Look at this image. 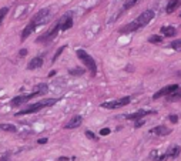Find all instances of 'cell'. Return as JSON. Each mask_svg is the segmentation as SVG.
<instances>
[{
	"instance_id": "obj_1",
	"label": "cell",
	"mask_w": 181,
	"mask_h": 161,
	"mask_svg": "<svg viewBox=\"0 0 181 161\" xmlns=\"http://www.w3.org/2000/svg\"><path fill=\"white\" fill-rule=\"evenodd\" d=\"M57 101H59V98H46V100H41V101H39V103H36V104L29 106L27 108H24V110L19 111L16 115L19 117V115H24V114L37 113V111H40V110H41V108H44V107H50V106L57 104Z\"/></svg>"
},
{
	"instance_id": "obj_2",
	"label": "cell",
	"mask_w": 181,
	"mask_h": 161,
	"mask_svg": "<svg viewBox=\"0 0 181 161\" xmlns=\"http://www.w3.org/2000/svg\"><path fill=\"white\" fill-rule=\"evenodd\" d=\"M77 56H79V59L82 60L83 63L86 64V67L90 70V73H91V76H96L97 74V64H96V61H94V59L87 53V51H84V50H77Z\"/></svg>"
},
{
	"instance_id": "obj_3",
	"label": "cell",
	"mask_w": 181,
	"mask_h": 161,
	"mask_svg": "<svg viewBox=\"0 0 181 161\" xmlns=\"http://www.w3.org/2000/svg\"><path fill=\"white\" fill-rule=\"evenodd\" d=\"M60 30H61V20H59V21H57V24H56V26H54L50 32L41 34V36L37 39V43H49V41H51L53 39H56V36L59 34Z\"/></svg>"
},
{
	"instance_id": "obj_4",
	"label": "cell",
	"mask_w": 181,
	"mask_h": 161,
	"mask_svg": "<svg viewBox=\"0 0 181 161\" xmlns=\"http://www.w3.org/2000/svg\"><path fill=\"white\" fill-rule=\"evenodd\" d=\"M130 101H131L130 97H121V98H118V100H115V101H106V103H103L101 107H103V108L113 110V108H120V107L127 106Z\"/></svg>"
},
{
	"instance_id": "obj_5",
	"label": "cell",
	"mask_w": 181,
	"mask_h": 161,
	"mask_svg": "<svg viewBox=\"0 0 181 161\" xmlns=\"http://www.w3.org/2000/svg\"><path fill=\"white\" fill-rule=\"evenodd\" d=\"M154 15H155V13H154L153 10H146L144 13H141L140 16L137 17V19H135L134 21H135V23L138 24V27L141 29V27L147 26L148 23H150V21H151V20L154 19Z\"/></svg>"
},
{
	"instance_id": "obj_6",
	"label": "cell",
	"mask_w": 181,
	"mask_h": 161,
	"mask_svg": "<svg viewBox=\"0 0 181 161\" xmlns=\"http://www.w3.org/2000/svg\"><path fill=\"white\" fill-rule=\"evenodd\" d=\"M50 16V9H41V10H39L33 17H32V21H34L36 24H37V27L39 26H43L44 23H46V19Z\"/></svg>"
},
{
	"instance_id": "obj_7",
	"label": "cell",
	"mask_w": 181,
	"mask_h": 161,
	"mask_svg": "<svg viewBox=\"0 0 181 161\" xmlns=\"http://www.w3.org/2000/svg\"><path fill=\"white\" fill-rule=\"evenodd\" d=\"M178 88H180V87H178L177 84H170V86H167V87H164V88L158 90V91L153 96V98H154V100H158L160 97H163V96H170V94L175 93Z\"/></svg>"
},
{
	"instance_id": "obj_8",
	"label": "cell",
	"mask_w": 181,
	"mask_h": 161,
	"mask_svg": "<svg viewBox=\"0 0 181 161\" xmlns=\"http://www.w3.org/2000/svg\"><path fill=\"white\" fill-rule=\"evenodd\" d=\"M36 29H37V24H36L34 21L30 20V21H29V24H27V26L24 27V30L21 32V37H20V40H21V41H24V40L30 36V34H33V33L36 32Z\"/></svg>"
},
{
	"instance_id": "obj_9",
	"label": "cell",
	"mask_w": 181,
	"mask_h": 161,
	"mask_svg": "<svg viewBox=\"0 0 181 161\" xmlns=\"http://www.w3.org/2000/svg\"><path fill=\"white\" fill-rule=\"evenodd\" d=\"M83 123V117L82 115H73L68 121H67V124L64 126V129L67 130H73V129H77V127H80V124Z\"/></svg>"
},
{
	"instance_id": "obj_10",
	"label": "cell",
	"mask_w": 181,
	"mask_h": 161,
	"mask_svg": "<svg viewBox=\"0 0 181 161\" xmlns=\"http://www.w3.org/2000/svg\"><path fill=\"white\" fill-rule=\"evenodd\" d=\"M181 6V0H170L168 3H167V6H165V13L167 15H171V13H174L175 10H177V7H180Z\"/></svg>"
},
{
	"instance_id": "obj_11",
	"label": "cell",
	"mask_w": 181,
	"mask_h": 161,
	"mask_svg": "<svg viewBox=\"0 0 181 161\" xmlns=\"http://www.w3.org/2000/svg\"><path fill=\"white\" fill-rule=\"evenodd\" d=\"M154 111H147V110H140V111H137V113H133V114H127L126 115V118L127 120H141L144 115H147V114H153Z\"/></svg>"
},
{
	"instance_id": "obj_12",
	"label": "cell",
	"mask_w": 181,
	"mask_h": 161,
	"mask_svg": "<svg viewBox=\"0 0 181 161\" xmlns=\"http://www.w3.org/2000/svg\"><path fill=\"white\" fill-rule=\"evenodd\" d=\"M140 27H138V24L135 23V21H131V23H128V24H126L124 27H121L118 32L123 33V34H127V33H133L135 32V30H138Z\"/></svg>"
},
{
	"instance_id": "obj_13",
	"label": "cell",
	"mask_w": 181,
	"mask_h": 161,
	"mask_svg": "<svg viewBox=\"0 0 181 161\" xmlns=\"http://www.w3.org/2000/svg\"><path fill=\"white\" fill-rule=\"evenodd\" d=\"M41 66H43V59L41 57H34V59L30 60V63L27 64V70H36V68H39Z\"/></svg>"
},
{
	"instance_id": "obj_14",
	"label": "cell",
	"mask_w": 181,
	"mask_h": 161,
	"mask_svg": "<svg viewBox=\"0 0 181 161\" xmlns=\"http://www.w3.org/2000/svg\"><path fill=\"white\" fill-rule=\"evenodd\" d=\"M60 20H61V30H68V29L73 27V17L71 16L67 15V16H64Z\"/></svg>"
},
{
	"instance_id": "obj_15",
	"label": "cell",
	"mask_w": 181,
	"mask_h": 161,
	"mask_svg": "<svg viewBox=\"0 0 181 161\" xmlns=\"http://www.w3.org/2000/svg\"><path fill=\"white\" fill-rule=\"evenodd\" d=\"M47 90H49V86H47L46 83L37 84V86H34V87H33V93H36L37 96H41V94L47 93Z\"/></svg>"
},
{
	"instance_id": "obj_16",
	"label": "cell",
	"mask_w": 181,
	"mask_h": 161,
	"mask_svg": "<svg viewBox=\"0 0 181 161\" xmlns=\"http://www.w3.org/2000/svg\"><path fill=\"white\" fill-rule=\"evenodd\" d=\"M29 100H27V96H17L15 98H12V101H10V106L12 107H17V106H21V104H24V103H27Z\"/></svg>"
},
{
	"instance_id": "obj_17",
	"label": "cell",
	"mask_w": 181,
	"mask_h": 161,
	"mask_svg": "<svg viewBox=\"0 0 181 161\" xmlns=\"http://www.w3.org/2000/svg\"><path fill=\"white\" fill-rule=\"evenodd\" d=\"M151 133H154L157 135H167V134L171 133V130L167 129L165 126H158V127H154V129L151 130Z\"/></svg>"
},
{
	"instance_id": "obj_18",
	"label": "cell",
	"mask_w": 181,
	"mask_h": 161,
	"mask_svg": "<svg viewBox=\"0 0 181 161\" xmlns=\"http://www.w3.org/2000/svg\"><path fill=\"white\" fill-rule=\"evenodd\" d=\"M181 148L178 145H175V147H171L170 150H167V153H165V155L168 157V158H177V155L180 154Z\"/></svg>"
},
{
	"instance_id": "obj_19",
	"label": "cell",
	"mask_w": 181,
	"mask_h": 161,
	"mask_svg": "<svg viewBox=\"0 0 181 161\" xmlns=\"http://www.w3.org/2000/svg\"><path fill=\"white\" fill-rule=\"evenodd\" d=\"M161 33L164 34L165 37H173V36H175V27H173V26H167V27H161Z\"/></svg>"
},
{
	"instance_id": "obj_20",
	"label": "cell",
	"mask_w": 181,
	"mask_h": 161,
	"mask_svg": "<svg viewBox=\"0 0 181 161\" xmlns=\"http://www.w3.org/2000/svg\"><path fill=\"white\" fill-rule=\"evenodd\" d=\"M84 73H86V70L83 67H76V68L68 70V74H71V76H83Z\"/></svg>"
},
{
	"instance_id": "obj_21",
	"label": "cell",
	"mask_w": 181,
	"mask_h": 161,
	"mask_svg": "<svg viewBox=\"0 0 181 161\" xmlns=\"http://www.w3.org/2000/svg\"><path fill=\"white\" fill-rule=\"evenodd\" d=\"M0 130L1 131H7V133H16V127L13 124H0Z\"/></svg>"
},
{
	"instance_id": "obj_22",
	"label": "cell",
	"mask_w": 181,
	"mask_h": 161,
	"mask_svg": "<svg viewBox=\"0 0 181 161\" xmlns=\"http://www.w3.org/2000/svg\"><path fill=\"white\" fill-rule=\"evenodd\" d=\"M138 1H140V0H127V1L124 3V6H123V10H130V9L134 7Z\"/></svg>"
},
{
	"instance_id": "obj_23",
	"label": "cell",
	"mask_w": 181,
	"mask_h": 161,
	"mask_svg": "<svg viewBox=\"0 0 181 161\" xmlns=\"http://www.w3.org/2000/svg\"><path fill=\"white\" fill-rule=\"evenodd\" d=\"M161 41H163V37L161 36H155V34L148 39V43H153V44H160Z\"/></svg>"
},
{
	"instance_id": "obj_24",
	"label": "cell",
	"mask_w": 181,
	"mask_h": 161,
	"mask_svg": "<svg viewBox=\"0 0 181 161\" xmlns=\"http://www.w3.org/2000/svg\"><path fill=\"white\" fill-rule=\"evenodd\" d=\"M170 47L174 48V50H181V40H174V41H171V44H170Z\"/></svg>"
},
{
	"instance_id": "obj_25",
	"label": "cell",
	"mask_w": 181,
	"mask_h": 161,
	"mask_svg": "<svg viewBox=\"0 0 181 161\" xmlns=\"http://www.w3.org/2000/svg\"><path fill=\"white\" fill-rule=\"evenodd\" d=\"M64 48H66V46H61V47H60V48H59V50H57V51H56V54L53 56V60H51L53 63H54V61H56V60H57V59L60 57V54H61V53L64 51Z\"/></svg>"
},
{
	"instance_id": "obj_26",
	"label": "cell",
	"mask_w": 181,
	"mask_h": 161,
	"mask_svg": "<svg viewBox=\"0 0 181 161\" xmlns=\"http://www.w3.org/2000/svg\"><path fill=\"white\" fill-rule=\"evenodd\" d=\"M7 12H9V7H1V9H0V24H1L3 19L6 17V15H7Z\"/></svg>"
},
{
	"instance_id": "obj_27",
	"label": "cell",
	"mask_w": 181,
	"mask_h": 161,
	"mask_svg": "<svg viewBox=\"0 0 181 161\" xmlns=\"http://www.w3.org/2000/svg\"><path fill=\"white\" fill-rule=\"evenodd\" d=\"M86 137H88L90 140H99V138L96 137V134H94V133H91L90 130H87V131H86Z\"/></svg>"
},
{
	"instance_id": "obj_28",
	"label": "cell",
	"mask_w": 181,
	"mask_h": 161,
	"mask_svg": "<svg viewBox=\"0 0 181 161\" xmlns=\"http://www.w3.org/2000/svg\"><path fill=\"white\" fill-rule=\"evenodd\" d=\"M141 126H144V120H143V118H141V120H135V126H134V127H135V129H140Z\"/></svg>"
},
{
	"instance_id": "obj_29",
	"label": "cell",
	"mask_w": 181,
	"mask_h": 161,
	"mask_svg": "<svg viewBox=\"0 0 181 161\" xmlns=\"http://www.w3.org/2000/svg\"><path fill=\"white\" fill-rule=\"evenodd\" d=\"M110 134V129H101L100 130V135H108Z\"/></svg>"
},
{
	"instance_id": "obj_30",
	"label": "cell",
	"mask_w": 181,
	"mask_h": 161,
	"mask_svg": "<svg viewBox=\"0 0 181 161\" xmlns=\"http://www.w3.org/2000/svg\"><path fill=\"white\" fill-rule=\"evenodd\" d=\"M170 121H171L173 124H175V123L178 121V117H177V115H174V114H171V115H170Z\"/></svg>"
},
{
	"instance_id": "obj_31",
	"label": "cell",
	"mask_w": 181,
	"mask_h": 161,
	"mask_svg": "<svg viewBox=\"0 0 181 161\" xmlns=\"http://www.w3.org/2000/svg\"><path fill=\"white\" fill-rule=\"evenodd\" d=\"M47 141H49L47 138H39V140H37V143H39V144H46Z\"/></svg>"
},
{
	"instance_id": "obj_32",
	"label": "cell",
	"mask_w": 181,
	"mask_h": 161,
	"mask_svg": "<svg viewBox=\"0 0 181 161\" xmlns=\"http://www.w3.org/2000/svg\"><path fill=\"white\" fill-rule=\"evenodd\" d=\"M26 54H27V50H26V48H21V50H20V56H26Z\"/></svg>"
},
{
	"instance_id": "obj_33",
	"label": "cell",
	"mask_w": 181,
	"mask_h": 161,
	"mask_svg": "<svg viewBox=\"0 0 181 161\" xmlns=\"http://www.w3.org/2000/svg\"><path fill=\"white\" fill-rule=\"evenodd\" d=\"M59 161H68V158H67V157H60Z\"/></svg>"
},
{
	"instance_id": "obj_34",
	"label": "cell",
	"mask_w": 181,
	"mask_h": 161,
	"mask_svg": "<svg viewBox=\"0 0 181 161\" xmlns=\"http://www.w3.org/2000/svg\"><path fill=\"white\" fill-rule=\"evenodd\" d=\"M54 74H56V71H54V70H53V71H50V73H49V77H53Z\"/></svg>"
},
{
	"instance_id": "obj_35",
	"label": "cell",
	"mask_w": 181,
	"mask_h": 161,
	"mask_svg": "<svg viewBox=\"0 0 181 161\" xmlns=\"http://www.w3.org/2000/svg\"><path fill=\"white\" fill-rule=\"evenodd\" d=\"M1 161H7V157H3V158H1Z\"/></svg>"
},
{
	"instance_id": "obj_36",
	"label": "cell",
	"mask_w": 181,
	"mask_h": 161,
	"mask_svg": "<svg viewBox=\"0 0 181 161\" xmlns=\"http://www.w3.org/2000/svg\"><path fill=\"white\" fill-rule=\"evenodd\" d=\"M180 17H181V15H180Z\"/></svg>"
}]
</instances>
